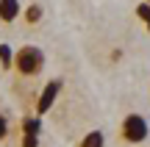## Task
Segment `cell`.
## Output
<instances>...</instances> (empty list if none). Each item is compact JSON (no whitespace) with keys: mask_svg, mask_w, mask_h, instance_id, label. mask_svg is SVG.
<instances>
[{"mask_svg":"<svg viewBox=\"0 0 150 147\" xmlns=\"http://www.w3.org/2000/svg\"><path fill=\"white\" fill-rule=\"evenodd\" d=\"M45 64H47V56H45L42 47L36 44H22L14 53V72L22 78V81H33V78L42 75Z\"/></svg>","mask_w":150,"mask_h":147,"instance_id":"6da1fadb","label":"cell"},{"mask_svg":"<svg viewBox=\"0 0 150 147\" xmlns=\"http://www.w3.org/2000/svg\"><path fill=\"white\" fill-rule=\"evenodd\" d=\"M150 136V125L142 114H125L120 122V139L125 144H142Z\"/></svg>","mask_w":150,"mask_h":147,"instance_id":"7a4b0ae2","label":"cell"},{"mask_svg":"<svg viewBox=\"0 0 150 147\" xmlns=\"http://www.w3.org/2000/svg\"><path fill=\"white\" fill-rule=\"evenodd\" d=\"M61 86H64V83H61L59 78L45 83L42 92H39V100H36V108H33V117H39V120H42V117L47 114L50 108H53L56 100H59V94H61Z\"/></svg>","mask_w":150,"mask_h":147,"instance_id":"3957f363","label":"cell"},{"mask_svg":"<svg viewBox=\"0 0 150 147\" xmlns=\"http://www.w3.org/2000/svg\"><path fill=\"white\" fill-rule=\"evenodd\" d=\"M22 14V3L20 0H0V22H14Z\"/></svg>","mask_w":150,"mask_h":147,"instance_id":"277c9868","label":"cell"},{"mask_svg":"<svg viewBox=\"0 0 150 147\" xmlns=\"http://www.w3.org/2000/svg\"><path fill=\"white\" fill-rule=\"evenodd\" d=\"M20 133H28V136H39V133H42V120H39V117L25 114V117L20 120Z\"/></svg>","mask_w":150,"mask_h":147,"instance_id":"5b68a950","label":"cell"},{"mask_svg":"<svg viewBox=\"0 0 150 147\" xmlns=\"http://www.w3.org/2000/svg\"><path fill=\"white\" fill-rule=\"evenodd\" d=\"M78 147H106V133L103 131H89L81 136Z\"/></svg>","mask_w":150,"mask_h":147,"instance_id":"8992f818","label":"cell"},{"mask_svg":"<svg viewBox=\"0 0 150 147\" xmlns=\"http://www.w3.org/2000/svg\"><path fill=\"white\" fill-rule=\"evenodd\" d=\"M22 17H25V22H28V25H39V22H42V17H45L42 3H31L25 11H22Z\"/></svg>","mask_w":150,"mask_h":147,"instance_id":"52a82bcc","label":"cell"},{"mask_svg":"<svg viewBox=\"0 0 150 147\" xmlns=\"http://www.w3.org/2000/svg\"><path fill=\"white\" fill-rule=\"evenodd\" d=\"M0 67H3L6 72L14 70V50H11V44H0Z\"/></svg>","mask_w":150,"mask_h":147,"instance_id":"ba28073f","label":"cell"},{"mask_svg":"<svg viewBox=\"0 0 150 147\" xmlns=\"http://www.w3.org/2000/svg\"><path fill=\"white\" fill-rule=\"evenodd\" d=\"M136 17L145 22V28L150 31V6L147 3H139V6H136Z\"/></svg>","mask_w":150,"mask_h":147,"instance_id":"9c48e42d","label":"cell"},{"mask_svg":"<svg viewBox=\"0 0 150 147\" xmlns=\"http://www.w3.org/2000/svg\"><path fill=\"white\" fill-rule=\"evenodd\" d=\"M8 133H11V122H8V117L0 111V142H6V139H8Z\"/></svg>","mask_w":150,"mask_h":147,"instance_id":"30bf717a","label":"cell"},{"mask_svg":"<svg viewBox=\"0 0 150 147\" xmlns=\"http://www.w3.org/2000/svg\"><path fill=\"white\" fill-rule=\"evenodd\" d=\"M20 147H39V136H28V133H20Z\"/></svg>","mask_w":150,"mask_h":147,"instance_id":"8fae6325","label":"cell"},{"mask_svg":"<svg viewBox=\"0 0 150 147\" xmlns=\"http://www.w3.org/2000/svg\"><path fill=\"white\" fill-rule=\"evenodd\" d=\"M142 3H147V6H150V0H142Z\"/></svg>","mask_w":150,"mask_h":147,"instance_id":"7c38bea8","label":"cell"}]
</instances>
